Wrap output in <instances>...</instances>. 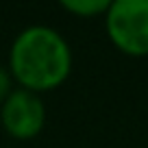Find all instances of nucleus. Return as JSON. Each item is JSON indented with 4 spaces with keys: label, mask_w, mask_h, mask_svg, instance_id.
Here are the masks:
<instances>
[{
    "label": "nucleus",
    "mask_w": 148,
    "mask_h": 148,
    "mask_svg": "<svg viewBox=\"0 0 148 148\" xmlns=\"http://www.w3.org/2000/svg\"><path fill=\"white\" fill-rule=\"evenodd\" d=\"M72 65L68 39L48 24H31L13 37L7 70L18 87L42 96L70 79Z\"/></svg>",
    "instance_id": "obj_1"
},
{
    "label": "nucleus",
    "mask_w": 148,
    "mask_h": 148,
    "mask_svg": "<svg viewBox=\"0 0 148 148\" xmlns=\"http://www.w3.org/2000/svg\"><path fill=\"white\" fill-rule=\"evenodd\" d=\"M48 111L39 94L15 87L11 96L0 105V124L9 137L18 142L35 139L44 131Z\"/></svg>",
    "instance_id": "obj_3"
},
{
    "label": "nucleus",
    "mask_w": 148,
    "mask_h": 148,
    "mask_svg": "<svg viewBox=\"0 0 148 148\" xmlns=\"http://www.w3.org/2000/svg\"><path fill=\"white\" fill-rule=\"evenodd\" d=\"M59 5L63 11L76 18H96V15L105 18L109 9V0H61Z\"/></svg>",
    "instance_id": "obj_4"
},
{
    "label": "nucleus",
    "mask_w": 148,
    "mask_h": 148,
    "mask_svg": "<svg viewBox=\"0 0 148 148\" xmlns=\"http://www.w3.org/2000/svg\"><path fill=\"white\" fill-rule=\"evenodd\" d=\"M109 42L126 57H148V0H111L105 13Z\"/></svg>",
    "instance_id": "obj_2"
},
{
    "label": "nucleus",
    "mask_w": 148,
    "mask_h": 148,
    "mask_svg": "<svg viewBox=\"0 0 148 148\" xmlns=\"http://www.w3.org/2000/svg\"><path fill=\"white\" fill-rule=\"evenodd\" d=\"M13 89H15V83H13L11 72L7 70V65H0V105L11 96Z\"/></svg>",
    "instance_id": "obj_5"
}]
</instances>
